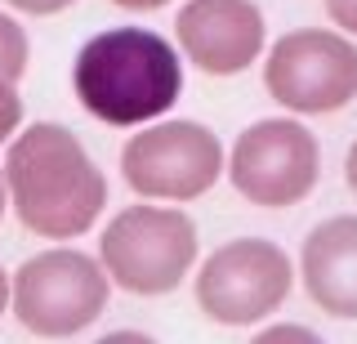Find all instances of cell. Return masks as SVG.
<instances>
[{"instance_id": "cell-1", "label": "cell", "mask_w": 357, "mask_h": 344, "mask_svg": "<svg viewBox=\"0 0 357 344\" xmlns=\"http://www.w3.org/2000/svg\"><path fill=\"white\" fill-rule=\"evenodd\" d=\"M5 188L18 224L40 241H81L107 210V174L81 135L59 121H31L5 148Z\"/></svg>"}, {"instance_id": "cell-2", "label": "cell", "mask_w": 357, "mask_h": 344, "mask_svg": "<svg viewBox=\"0 0 357 344\" xmlns=\"http://www.w3.org/2000/svg\"><path fill=\"white\" fill-rule=\"evenodd\" d=\"M188 59L152 27L94 31L72 59V94L98 126L139 130L170 117L183 98Z\"/></svg>"}, {"instance_id": "cell-3", "label": "cell", "mask_w": 357, "mask_h": 344, "mask_svg": "<svg viewBox=\"0 0 357 344\" xmlns=\"http://www.w3.org/2000/svg\"><path fill=\"white\" fill-rule=\"evenodd\" d=\"M201 260L197 219L174 202H134L98 232V264L112 286L139 299L174 295Z\"/></svg>"}, {"instance_id": "cell-4", "label": "cell", "mask_w": 357, "mask_h": 344, "mask_svg": "<svg viewBox=\"0 0 357 344\" xmlns=\"http://www.w3.org/2000/svg\"><path fill=\"white\" fill-rule=\"evenodd\" d=\"M112 277L76 241H50L9 273V313L36 340H72L107 313Z\"/></svg>"}, {"instance_id": "cell-5", "label": "cell", "mask_w": 357, "mask_h": 344, "mask_svg": "<svg viewBox=\"0 0 357 344\" xmlns=\"http://www.w3.org/2000/svg\"><path fill=\"white\" fill-rule=\"evenodd\" d=\"M228 170V148L210 126L188 117H161L130 130L121 148V179L143 202L188 206L206 197Z\"/></svg>"}, {"instance_id": "cell-6", "label": "cell", "mask_w": 357, "mask_h": 344, "mask_svg": "<svg viewBox=\"0 0 357 344\" xmlns=\"http://www.w3.org/2000/svg\"><path fill=\"white\" fill-rule=\"evenodd\" d=\"M295 260L273 237H232L197 260L192 295L215 327H259L295 291Z\"/></svg>"}, {"instance_id": "cell-7", "label": "cell", "mask_w": 357, "mask_h": 344, "mask_svg": "<svg viewBox=\"0 0 357 344\" xmlns=\"http://www.w3.org/2000/svg\"><path fill=\"white\" fill-rule=\"evenodd\" d=\"M264 90L290 117H331L357 98V40L340 27H295L264 50Z\"/></svg>"}, {"instance_id": "cell-8", "label": "cell", "mask_w": 357, "mask_h": 344, "mask_svg": "<svg viewBox=\"0 0 357 344\" xmlns=\"http://www.w3.org/2000/svg\"><path fill=\"white\" fill-rule=\"evenodd\" d=\"M228 184L259 210H286L312 197L321 179V143L304 117H264L228 148Z\"/></svg>"}, {"instance_id": "cell-9", "label": "cell", "mask_w": 357, "mask_h": 344, "mask_svg": "<svg viewBox=\"0 0 357 344\" xmlns=\"http://www.w3.org/2000/svg\"><path fill=\"white\" fill-rule=\"evenodd\" d=\"M174 45L206 76H241L268 50V18L255 0H183Z\"/></svg>"}, {"instance_id": "cell-10", "label": "cell", "mask_w": 357, "mask_h": 344, "mask_svg": "<svg viewBox=\"0 0 357 344\" xmlns=\"http://www.w3.org/2000/svg\"><path fill=\"white\" fill-rule=\"evenodd\" d=\"M299 282L321 313L357 322V215H331L299 246Z\"/></svg>"}, {"instance_id": "cell-11", "label": "cell", "mask_w": 357, "mask_h": 344, "mask_svg": "<svg viewBox=\"0 0 357 344\" xmlns=\"http://www.w3.org/2000/svg\"><path fill=\"white\" fill-rule=\"evenodd\" d=\"M27 63H31V36L22 27V18L14 9L0 5V81H22L27 76Z\"/></svg>"}, {"instance_id": "cell-12", "label": "cell", "mask_w": 357, "mask_h": 344, "mask_svg": "<svg viewBox=\"0 0 357 344\" xmlns=\"http://www.w3.org/2000/svg\"><path fill=\"white\" fill-rule=\"evenodd\" d=\"M27 126V107L14 81H0V148H9V139Z\"/></svg>"}, {"instance_id": "cell-13", "label": "cell", "mask_w": 357, "mask_h": 344, "mask_svg": "<svg viewBox=\"0 0 357 344\" xmlns=\"http://www.w3.org/2000/svg\"><path fill=\"white\" fill-rule=\"evenodd\" d=\"M250 344H326V340L304 322H268L250 336Z\"/></svg>"}, {"instance_id": "cell-14", "label": "cell", "mask_w": 357, "mask_h": 344, "mask_svg": "<svg viewBox=\"0 0 357 344\" xmlns=\"http://www.w3.org/2000/svg\"><path fill=\"white\" fill-rule=\"evenodd\" d=\"M5 9H14L18 18H54V14H67L76 0H0Z\"/></svg>"}, {"instance_id": "cell-15", "label": "cell", "mask_w": 357, "mask_h": 344, "mask_svg": "<svg viewBox=\"0 0 357 344\" xmlns=\"http://www.w3.org/2000/svg\"><path fill=\"white\" fill-rule=\"evenodd\" d=\"M321 9H326L331 27H340L344 36L357 40V0H321Z\"/></svg>"}, {"instance_id": "cell-16", "label": "cell", "mask_w": 357, "mask_h": 344, "mask_svg": "<svg viewBox=\"0 0 357 344\" xmlns=\"http://www.w3.org/2000/svg\"><path fill=\"white\" fill-rule=\"evenodd\" d=\"M94 344H156V336H148V331H134V327H121V331L98 336Z\"/></svg>"}, {"instance_id": "cell-17", "label": "cell", "mask_w": 357, "mask_h": 344, "mask_svg": "<svg viewBox=\"0 0 357 344\" xmlns=\"http://www.w3.org/2000/svg\"><path fill=\"white\" fill-rule=\"evenodd\" d=\"M107 5L126 9V14H152V9H165V5H178V0H107Z\"/></svg>"}, {"instance_id": "cell-18", "label": "cell", "mask_w": 357, "mask_h": 344, "mask_svg": "<svg viewBox=\"0 0 357 344\" xmlns=\"http://www.w3.org/2000/svg\"><path fill=\"white\" fill-rule=\"evenodd\" d=\"M344 184H349L353 197H357V139L349 143V152H344Z\"/></svg>"}, {"instance_id": "cell-19", "label": "cell", "mask_w": 357, "mask_h": 344, "mask_svg": "<svg viewBox=\"0 0 357 344\" xmlns=\"http://www.w3.org/2000/svg\"><path fill=\"white\" fill-rule=\"evenodd\" d=\"M9 313V273L0 269V317Z\"/></svg>"}, {"instance_id": "cell-20", "label": "cell", "mask_w": 357, "mask_h": 344, "mask_svg": "<svg viewBox=\"0 0 357 344\" xmlns=\"http://www.w3.org/2000/svg\"><path fill=\"white\" fill-rule=\"evenodd\" d=\"M9 215V188H5V170H0V224H5Z\"/></svg>"}]
</instances>
